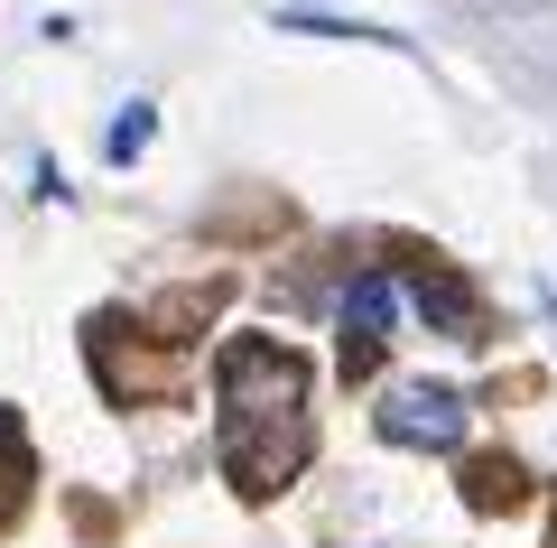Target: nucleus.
<instances>
[{
    "mask_svg": "<svg viewBox=\"0 0 557 548\" xmlns=\"http://www.w3.org/2000/svg\"><path fill=\"white\" fill-rule=\"evenodd\" d=\"M409 297L428 307V326H437V334H456V344H474V334H483L474 297H465V289H456L446 270H418V279H409Z\"/></svg>",
    "mask_w": 557,
    "mask_h": 548,
    "instance_id": "nucleus-4",
    "label": "nucleus"
},
{
    "mask_svg": "<svg viewBox=\"0 0 557 548\" xmlns=\"http://www.w3.org/2000/svg\"><path fill=\"white\" fill-rule=\"evenodd\" d=\"M335 326H344V363H372V353L399 334V279H391V270H362V279H344V297H335Z\"/></svg>",
    "mask_w": 557,
    "mask_h": 548,
    "instance_id": "nucleus-3",
    "label": "nucleus"
},
{
    "mask_svg": "<svg viewBox=\"0 0 557 548\" xmlns=\"http://www.w3.org/2000/svg\"><path fill=\"white\" fill-rule=\"evenodd\" d=\"M298 455H307V363L242 334L223 353V465L251 492H270L298 474Z\"/></svg>",
    "mask_w": 557,
    "mask_h": 548,
    "instance_id": "nucleus-1",
    "label": "nucleus"
},
{
    "mask_svg": "<svg viewBox=\"0 0 557 548\" xmlns=\"http://www.w3.org/2000/svg\"><path fill=\"white\" fill-rule=\"evenodd\" d=\"M149 131H159V112H149V102H131V112L102 131V158H112V168H131V158L149 149Z\"/></svg>",
    "mask_w": 557,
    "mask_h": 548,
    "instance_id": "nucleus-5",
    "label": "nucleus"
},
{
    "mask_svg": "<svg viewBox=\"0 0 557 548\" xmlns=\"http://www.w3.org/2000/svg\"><path fill=\"white\" fill-rule=\"evenodd\" d=\"M381 437L391 447H456L465 437V391H446V381H399L381 400Z\"/></svg>",
    "mask_w": 557,
    "mask_h": 548,
    "instance_id": "nucleus-2",
    "label": "nucleus"
}]
</instances>
